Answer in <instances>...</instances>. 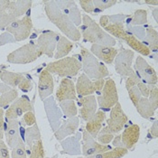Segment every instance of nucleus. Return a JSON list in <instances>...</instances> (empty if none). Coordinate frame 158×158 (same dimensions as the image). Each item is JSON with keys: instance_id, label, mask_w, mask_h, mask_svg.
<instances>
[{"instance_id": "36", "label": "nucleus", "mask_w": 158, "mask_h": 158, "mask_svg": "<svg viewBox=\"0 0 158 158\" xmlns=\"http://www.w3.org/2000/svg\"><path fill=\"white\" fill-rule=\"evenodd\" d=\"M59 103H60L59 107L61 109V112L65 115V117L70 118H73L77 116L78 109L74 100H64Z\"/></svg>"}, {"instance_id": "53", "label": "nucleus", "mask_w": 158, "mask_h": 158, "mask_svg": "<svg viewBox=\"0 0 158 158\" xmlns=\"http://www.w3.org/2000/svg\"><path fill=\"white\" fill-rule=\"evenodd\" d=\"M0 158H10L8 147L3 140H0Z\"/></svg>"}, {"instance_id": "30", "label": "nucleus", "mask_w": 158, "mask_h": 158, "mask_svg": "<svg viewBox=\"0 0 158 158\" xmlns=\"http://www.w3.org/2000/svg\"><path fill=\"white\" fill-rule=\"evenodd\" d=\"M143 44L146 43V45L149 48L150 51L156 52L158 48V35L157 31L154 29L153 26H148L146 29V36Z\"/></svg>"}, {"instance_id": "19", "label": "nucleus", "mask_w": 158, "mask_h": 158, "mask_svg": "<svg viewBox=\"0 0 158 158\" xmlns=\"http://www.w3.org/2000/svg\"><path fill=\"white\" fill-rule=\"evenodd\" d=\"M80 125V118L76 116L70 118L63 122L60 127L54 132V136L58 141H61L68 136H71L76 133Z\"/></svg>"}, {"instance_id": "1", "label": "nucleus", "mask_w": 158, "mask_h": 158, "mask_svg": "<svg viewBox=\"0 0 158 158\" xmlns=\"http://www.w3.org/2000/svg\"><path fill=\"white\" fill-rule=\"evenodd\" d=\"M44 11L49 20L61 30L65 37L73 42L81 40V35L80 29L73 24L68 15L57 6L55 0L44 1Z\"/></svg>"}, {"instance_id": "9", "label": "nucleus", "mask_w": 158, "mask_h": 158, "mask_svg": "<svg viewBox=\"0 0 158 158\" xmlns=\"http://www.w3.org/2000/svg\"><path fill=\"white\" fill-rule=\"evenodd\" d=\"M60 39V35L53 31H44L40 35L36 42V46L40 52L46 55L49 58L54 56V52L58 41Z\"/></svg>"}, {"instance_id": "3", "label": "nucleus", "mask_w": 158, "mask_h": 158, "mask_svg": "<svg viewBox=\"0 0 158 158\" xmlns=\"http://www.w3.org/2000/svg\"><path fill=\"white\" fill-rule=\"evenodd\" d=\"M81 68L83 73L90 80H98L104 79L109 76V70L105 64L100 62L99 60L83 46H81Z\"/></svg>"}, {"instance_id": "15", "label": "nucleus", "mask_w": 158, "mask_h": 158, "mask_svg": "<svg viewBox=\"0 0 158 158\" xmlns=\"http://www.w3.org/2000/svg\"><path fill=\"white\" fill-rule=\"evenodd\" d=\"M54 89V81L52 75L45 70H43L39 75L38 94L42 101L52 95Z\"/></svg>"}, {"instance_id": "58", "label": "nucleus", "mask_w": 158, "mask_h": 158, "mask_svg": "<svg viewBox=\"0 0 158 158\" xmlns=\"http://www.w3.org/2000/svg\"><path fill=\"white\" fill-rule=\"evenodd\" d=\"M10 4V0H0V13L6 11Z\"/></svg>"}, {"instance_id": "31", "label": "nucleus", "mask_w": 158, "mask_h": 158, "mask_svg": "<svg viewBox=\"0 0 158 158\" xmlns=\"http://www.w3.org/2000/svg\"><path fill=\"white\" fill-rule=\"evenodd\" d=\"M41 139V133H40V130H39V127H38V125L35 124L34 126L32 127H28L25 131H24V140H25V143L26 145L28 146V147L31 149L33 144L37 141V140H40Z\"/></svg>"}, {"instance_id": "46", "label": "nucleus", "mask_w": 158, "mask_h": 158, "mask_svg": "<svg viewBox=\"0 0 158 158\" xmlns=\"http://www.w3.org/2000/svg\"><path fill=\"white\" fill-rule=\"evenodd\" d=\"M127 91H128L129 98H130V99H131L133 105L135 106V105L138 102V100L142 98V95H141V93H140V91H139V89H138V88H137L136 86L131 88V89H130L129 90H127Z\"/></svg>"}, {"instance_id": "26", "label": "nucleus", "mask_w": 158, "mask_h": 158, "mask_svg": "<svg viewBox=\"0 0 158 158\" xmlns=\"http://www.w3.org/2000/svg\"><path fill=\"white\" fill-rule=\"evenodd\" d=\"M135 107L137 112L139 113V115L146 119L152 118L155 115L156 110H157V108L154 106V104L148 99V98L144 97H142L138 100V102L135 105Z\"/></svg>"}, {"instance_id": "27", "label": "nucleus", "mask_w": 158, "mask_h": 158, "mask_svg": "<svg viewBox=\"0 0 158 158\" xmlns=\"http://www.w3.org/2000/svg\"><path fill=\"white\" fill-rule=\"evenodd\" d=\"M123 41H125L127 43V44L128 46H130L132 51L134 50V51L137 52L138 53H140L143 56H149L151 54V51L149 50V48L146 46V44H143L142 42H140L139 40H137L134 35H132L128 32H127V35L124 38Z\"/></svg>"}, {"instance_id": "29", "label": "nucleus", "mask_w": 158, "mask_h": 158, "mask_svg": "<svg viewBox=\"0 0 158 158\" xmlns=\"http://www.w3.org/2000/svg\"><path fill=\"white\" fill-rule=\"evenodd\" d=\"M24 78V75H22L21 73H12L8 71H2L0 73V80L3 81V83L10 86L11 88L19 85Z\"/></svg>"}, {"instance_id": "47", "label": "nucleus", "mask_w": 158, "mask_h": 158, "mask_svg": "<svg viewBox=\"0 0 158 158\" xmlns=\"http://www.w3.org/2000/svg\"><path fill=\"white\" fill-rule=\"evenodd\" d=\"M128 17V15H126L124 14H117L109 15L110 24H124L126 19Z\"/></svg>"}, {"instance_id": "63", "label": "nucleus", "mask_w": 158, "mask_h": 158, "mask_svg": "<svg viewBox=\"0 0 158 158\" xmlns=\"http://www.w3.org/2000/svg\"><path fill=\"white\" fill-rule=\"evenodd\" d=\"M79 158H87V157H85V156H84V157H79Z\"/></svg>"}, {"instance_id": "48", "label": "nucleus", "mask_w": 158, "mask_h": 158, "mask_svg": "<svg viewBox=\"0 0 158 158\" xmlns=\"http://www.w3.org/2000/svg\"><path fill=\"white\" fill-rule=\"evenodd\" d=\"M17 87L24 93H27V92H29V91H31L33 89V83L31 82V81L29 79L24 78L23 81L19 83V85Z\"/></svg>"}, {"instance_id": "32", "label": "nucleus", "mask_w": 158, "mask_h": 158, "mask_svg": "<svg viewBox=\"0 0 158 158\" xmlns=\"http://www.w3.org/2000/svg\"><path fill=\"white\" fill-rule=\"evenodd\" d=\"M128 153V150L122 147H115L114 149H110L109 151H106L104 153H100L98 155L90 156L87 158H123L127 156Z\"/></svg>"}, {"instance_id": "61", "label": "nucleus", "mask_w": 158, "mask_h": 158, "mask_svg": "<svg viewBox=\"0 0 158 158\" xmlns=\"http://www.w3.org/2000/svg\"><path fill=\"white\" fill-rule=\"evenodd\" d=\"M144 3L147 4V5H151V6H156L158 5V1H147L146 0Z\"/></svg>"}, {"instance_id": "57", "label": "nucleus", "mask_w": 158, "mask_h": 158, "mask_svg": "<svg viewBox=\"0 0 158 158\" xmlns=\"http://www.w3.org/2000/svg\"><path fill=\"white\" fill-rule=\"evenodd\" d=\"M109 24H110L109 15H102V16L99 18V26H100L101 28H105Z\"/></svg>"}, {"instance_id": "14", "label": "nucleus", "mask_w": 158, "mask_h": 158, "mask_svg": "<svg viewBox=\"0 0 158 158\" xmlns=\"http://www.w3.org/2000/svg\"><path fill=\"white\" fill-rule=\"evenodd\" d=\"M81 137L83 139L81 154L85 157L90 156H94V155H98V154H100V153H104L106 151L110 150V146L99 144L86 131L85 129L83 130Z\"/></svg>"}, {"instance_id": "40", "label": "nucleus", "mask_w": 158, "mask_h": 158, "mask_svg": "<svg viewBox=\"0 0 158 158\" xmlns=\"http://www.w3.org/2000/svg\"><path fill=\"white\" fill-rule=\"evenodd\" d=\"M117 4L116 0H93V5L95 6V9H97L96 13L102 12L105 9H108L112 7Z\"/></svg>"}, {"instance_id": "2", "label": "nucleus", "mask_w": 158, "mask_h": 158, "mask_svg": "<svg viewBox=\"0 0 158 158\" xmlns=\"http://www.w3.org/2000/svg\"><path fill=\"white\" fill-rule=\"evenodd\" d=\"M80 32L84 40L92 44L109 47H114V45H116V39L110 35L88 15H82V23Z\"/></svg>"}, {"instance_id": "55", "label": "nucleus", "mask_w": 158, "mask_h": 158, "mask_svg": "<svg viewBox=\"0 0 158 158\" xmlns=\"http://www.w3.org/2000/svg\"><path fill=\"white\" fill-rule=\"evenodd\" d=\"M94 88H95V91L100 92L103 89V87L105 85V80L104 79H98L94 81Z\"/></svg>"}, {"instance_id": "42", "label": "nucleus", "mask_w": 158, "mask_h": 158, "mask_svg": "<svg viewBox=\"0 0 158 158\" xmlns=\"http://www.w3.org/2000/svg\"><path fill=\"white\" fill-rule=\"evenodd\" d=\"M127 27L129 28V31L132 35H134L137 40L140 42H143L145 36H146V29L143 26H131L129 24H127Z\"/></svg>"}, {"instance_id": "23", "label": "nucleus", "mask_w": 158, "mask_h": 158, "mask_svg": "<svg viewBox=\"0 0 158 158\" xmlns=\"http://www.w3.org/2000/svg\"><path fill=\"white\" fill-rule=\"evenodd\" d=\"M105 119H106L105 113L102 110H98L95 115L87 122L85 130L93 138H96L102 128L103 122L105 121Z\"/></svg>"}, {"instance_id": "6", "label": "nucleus", "mask_w": 158, "mask_h": 158, "mask_svg": "<svg viewBox=\"0 0 158 158\" xmlns=\"http://www.w3.org/2000/svg\"><path fill=\"white\" fill-rule=\"evenodd\" d=\"M128 121V118L124 112L121 105L118 102L110 111V118L107 121V127L100 130V134H118L123 129Z\"/></svg>"}, {"instance_id": "62", "label": "nucleus", "mask_w": 158, "mask_h": 158, "mask_svg": "<svg viewBox=\"0 0 158 158\" xmlns=\"http://www.w3.org/2000/svg\"><path fill=\"white\" fill-rule=\"evenodd\" d=\"M157 12H158V9L157 7H156L155 9H154V11H153V16H154V18H155V21L157 23Z\"/></svg>"}, {"instance_id": "5", "label": "nucleus", "mask_w": 158, "mask_h": 158, "mask_svg": "<svg viewBox=\"0 0 158 158\" xmlns=\"http://www.w3.org/2000/svg\"><path fill=\"white\" fill-rule=\"evenodd\" d=\"M42 55L36 44L31 42L10 52L6 57V61L14 64H27L36 61Z\"/></svg>"}, {"instance_id": "8", "label": "nucleus", "mask_w": 158, "mask_h": 158, "mask_svg": "<svg viewBox=\"0 0 158 158\" xmlns=\"http://www.w3.org/2000/svg\"><path fill=\"white\" fill-rule=\"evenodd\" d=\"M97 103L101 109L110 110L118 102V93L115 81L109 79L105 81V85L101 90V94L98 95Z\"/></svg>"}, {"instance_id": "54", "label": "nucleus", "mask_w": 158, "mask_h": 158, "mask_svg": "<svg viewBox=\"0 0 158 158\" xmlns=\"http://www.w3.org/2000/svg\"><path fill=\"white\" fill-rule=\"evenodd\" d=\"M5 112L4 110L0 108V140L3 139L5 135V122H4Z\"/></svg>"}, {"instance_id": "38", "label": "nucleus", "mask_w": 158, "mask_h": 158, "mask_svg": "<svg viewBox=\"0 0 158 158\" xmlns=\"http://www.w3.org/2000/svg\"><path fill=\"white\" fill-rule=\"evenodd\" d=\"M29 158H45V151L42 139L37 140L33 144L32 148L30 149Z\"/></svg>"}, {"instance_id": "25", "label": "nucleus", "mask_w": 158, "mask_h": 158, "mask_svg": "<svg viewBox=\"0 0 158 158\" xmlns=\"http://www.w3.org/2000/svg\"><path fill=\"white\" fill-rule=\"evenodd\" d=\"M75 89H76V93L83 97L93 95V93L95 92L93 81L89 78H88L84 73L80 75L77 83L75 85Z\"/></svg>"}, {"instance_id": "24", "label": "nucleus", "mask_w": 158, "mask_h": 158, "mask_svg": "<svg viewBox=\"0 0 158 158\" xmlns=\"http://www.w3.org/2000/svg\"><path fill=\"white\" fill-rule=\"evenodd\" d=\"M33 1L29 0H15V1H10L8 8L6 10L7 13H9L13 17H15L16 20L20 19L24 15L28 12L32 6Z\"/></svg>"}, {"instance_id": "33", "label": "nucleus", "mask_w": 158, "mask_h": 158, "mask_svg": "<svg viewBox=\"0 0 158 158\" xmlns=\"http://www.w3.org/2000/svg\"><path fill=\"white\" fill-rule=\"evenodd\" d=\"M104 30L111 36L116 37L119 40H124L127 32L126 31L124 24H109Z\"/></svg>"}, {"instance_id": "49", "label": "nucleus", "mask_w": 158, "mask_h": 158, "mask_svg": "<svg viewBox=\"0 0 158 158\" xmlns=\"http://www.w3.org/2000/svg\"><path fill=\"white\" fill-rule=\"evenodd\" d=\"M148 99L154 104V106L156 108H158V89L156 85H153L151 87Z\"/></svg>"}, {"instance_id": "10", "label": "nucleus", "mask_w": 158, "mask_h": 158, "mask_svg": "<svg viewBox=\"0 0 158 158\" xmlns=\"http://www.w3.org/2000/svg\"><path fill=\"white\" fill-rule=\"evenodd\" d=\"M134 57V51L130 49H124L119 53H118L114 60L115 70L117 73H118L123 78H127L134 73V70L132 68Z\"/></svg>"}, {"instance_id": "13", "label": "nucleus", "mask_w": 158, "mask_h": 158, "mask_svg": "<svg viewBox=\"0 0 158 158\" xmlns=\"http://www.w3.org/2000/svg\"><path fill=\"white\" fill-rule=\"evenodd\" d=\"M28 111H33V104L27 96L17 98L5 113L6 119H17Z\"/></svg>"}, {"instance_id": "17", "label": "nucleus", "mask_w": 158, "mask_h": 158, "mask_svg": "<svg viewBox=\"0 0 158 158\" xmlns=\"http://www.w3.org/2000/svg\"><path fill=\"white\" fill-rule=\"evenodd\" d=\"M56 98L59 102L64 100H75L76 89L74 82L69 78H63L56 90Z\"/></svg>"}, {"instance_id": "59", "label": "nucleus", "mask_w": 158, "mask_h": 158, "mask_svg": "<svg viewBox=\"0 0 158 158\" xmlns=\"http://www.w3.org/2000/svg\"><path fill=\"white\" fill-rule=\"evenodd\" d=\"M112 141H113V146H115V147H122L121 136H120V135H118V136H116L115 138H113Z\"/></svg>"}, {"instance_id": "22", "label": "nucleus", "mask_w": 158, "mask_h": 158, "mask_svg": "<svg viewBox=\"0 0 158 158\" xmlns=\"http://www.w3.org/2000/svg\"><path fill=\"white\" fill-rule=\"evenodd\" d=\"M79 103L81 106V116L83 120L88 122L97 112L98 103L96 97L94 95L86 96V97L82 98Z\"/></svg>"}, {"instance_id": "52", "label": "nucleus", "mask_w": 158, "mask_h": 158, "mask_svg": "<svg viewBox=\"0 0 158 158\" xmlns=\"http://www.w3.org/2000/svg\"><path fill=\"white\" fill-rule=\"evenodd\" d=\"M153 85H147L146 83H144V82H139L136 87L138 88V89H139V91H140V93H141V95H142V97L144 98H148L149 96V93H150V89H151V87Z\"/></svg>"}, {"instance_id": "37", "label": "nucleus", "mask_w": 158, "mask_h": 158, "mask_svg": "<svg viewBox=\"0 0 158 158\" xmlns=\"http://www.w3.org/2000/svg\"><path fill=\"white\" fill-rule=\"evenodd\" d=\"M130 21L131 26H141L143 24H146L147 23V11L145 9L135 10Z\"/></svg>"}, {"instance_id": "39", "label": "nucleus", "mask_w": 158, "mask_h": 158, "mask_svg": "<svg viewBox=\"0 0 158 158\" xmlns=\"http://www.w3.org/2000/svg\"><path fill=\"white\" fill-rule=\"evenodd\" d=\"M11 158H26L25 144L22 139L18 142V144L16 146L12 148Z\"/></svg>"}, {"instance_id": "34", "label": "nucleus", "mask_w": 158, "mask_h": 158, "mask_svg": "<svg viewBox=\"0 0 158 158\" xmlns=\"http://www.w3.org/2000/svg\"><path fill=\"white\" fill-rule=\"evenodd\" d=\"M18 98V91L15 88L4 92L0 96V108L6 109V107H9L13 102Z\"/></svg>"}, {"instance_id": "50", "label": "nucleus", "mask_w": 158, "mask_h": 158, "mask_svg": "<svg viewBox=\"0 0 158 158\" xmlns=\"http://www.w3.org/2000/svg\"><path fill=\"white\" fill-rule=\"evenodd\" d=\"M13 43H15V40L11 34L6 32L0 35V46H3L7 44H13Z\"/></svg>"}, {"instance_id": "11", "label": "nucleus", "mask_w": 158, "mask_h": 158, "mask_svg": "<svg viewBox=\"0 0 158 158\" xmlns=\"http://www.w3.org/2000/svg\"><path fill=\"white\" fill-rule=\"evenodd\" d=\"M43 102L51 129L52 130V132H55L61 125L62 112L60 107H58L57 105L55 98L52 95L45 98Z\"/></svg>"}, {"instance_id": "28", "label": "nucleus", "mask_w": 158, "mask_h": 158, "mask_svg": "<svg viewBox=\"0 0 158 158\" xmlns=\"http://www.w3.org/2000/svg\"><path fill=\"white\" fill-rule=\"evenodd\" d=\"M73 49V43L71 40L65 36H60L53 57L57 60L64 58L72 52Z\"/></svg>"}, {"instance_id": "60", "label": "nucleus", "mask_w": 158, "mask_h": 158, "mask_svg": "<svg viewBox=\"0 0 158 158\" xmlns=\"http://www.w3.org/2000/svg\"><path fill=\"white\" fill-rule=\"evenodd\" d=\"M11 89L12 88L10 86L6 85L5 83H0V93L1 94L4 93V92H6V91H7V90H9V89Z\"/></svg>"}, {"instance_id": "56", "label": "nucleus", "mask_w": 158, "mask_h": 158, "mask_svg": "<svg viewBox=\"0 0 158 158\" xmlns=\"http://www.w3.org/2000/svg\"><path fill=\"white\" fill-rule=\"evenodd\" d=\"M158 123L157 120H156V121L154 122V124L152 125V127H151V128H150V133L152 135V136L154 137V138H156L158 136V127H157Z\"/></svg>"}, {"instance_id": "44", "label": "nucleus", "mask_w": 158, "mask_h": 158, "mask_svg": "<svg viewBox=\"0 0 158 158\" xmlns=\"http://www.w3.org/2000/svg\"><path fill=\"white\" fill-rule=\"evenodd\" d=\"M80 5H81V8L88 14L96 13V9H95L92 0H81V1H80ZM95 15H97V14H95Z\"/></svg>"}, {"instance_id": "51", "label": "nucleus", "mask_w": 158, "mask_h": 158, "mask_svg": "<svg viewBox=\"0 0 158 158\" xmlns=\"http://www.w3.org/2000/svg\"><path fill=\"white\" fill-rule=\"evenodd\" d=\"M113 138H114V135L112 134H98L97 136L98 142L105 146H108V144H110L113 140Z\"/></svg>"}, {"instance_id": "41", "label": "nucleus", "mask_w": 158, "mask_h": 158, "mask_svg": "<svg viewBox=\"0 0 158 158\" xmlns=\"http://www.w3.org/2000/svg\"><path fill=\"white\" fill-rule=\"evenodd\" d=\"M15 21H16V19L13 17L9 13H7L6 11L1 12L0 13V30L6 29V27H8Z\"/></svg>"}, {"instance_id": "35", "label": "nucleus", "mask_w": 158, "mask_h": 158, "mask_svg": "<svg viewBox=\"0 0 158 158\" xmlns=\"http://www.w3.org/2000/svg\"><path fill=\"white\" fill-rule=\"evenodd\" d=\"M63 11V10H62ZM64 12L66 13L70 18V20L73 22V24L78 27V26H81V23H82V18H81V11L78 7V6L76 5L75 1H73L72 6L67 9L65 10Z\"/></svg>"}, {"instance_id": "43", "label": "nucleus", "mask_w": 158, "mask_h": 158, "mask_svg": "<svg viewBox=\"0 0 158 158\" xmlns=\"http://www.w3.org/2000/svg\"><path fill=\"white\" fill-rule=\"evenodd\" d=\"M142 81L140 80V78L138 77V75L135 73H132L129 77L127 78L126 80V89L127 90H129L131 88H133L135 86H136L139 82H141Z\"/></svg>"}, {"instance_id": "20", "label": "nucleus", "mask_w": 158, "mask_h": 158, "mask_svg": "<svg viewBox=\"0 0 158 158\" xmlns=\"http://www.w3.org/2000/svg\"><path fill=\"white\" fill-rule=\"evenodd\" d=\"M120 136H121L122 147L127 150L132 149L137 144L140 137L139 126L136 124H133L127 127L120 135Z\"/></svg>"}, {"instance_id": "7", "label": "nucleus", "mask_w": 158, "mask_h": 158, "mask_svg": "<svg viewBox=\"0 0 158 158\" xmlns=\"http://www.w3.org/2000/svg\"><path fill=\"white\" fill-rule=\"evenodd\" d=\"M33 30V21L30 15H26L6 27V32L11 34L15 42H22L31 35Z\"/></svg>"}, {"instance_id": "21", "label": "nucleus", "mask_w": 158, "mask_h": 158, "mask_svg": "<svg viewBox=\"0 0 158 158\" xmlns=\"http://www.w3.org/2000/svg\"><path fill=\"white\" fill-rule=\"evenodd\" d=\"M81 134L80 132L68 136L61 141V146L63 149V153L70 156H81Z\"/></svg>"}, {"instance_id": "45", "label": "nucleus", "mask_w": 158, "mask_h": 158, "mask_svg": "<svg viewBox=\"0 0 158 158\" xmlns=\"http://www.w3.org/2000/svg\"><path fill=\"white\" fill-rule=\"evenodd\" d=\"M24 124L27 127H32L35 124H36V118L33 111H28L23 116Z\"/></svg>"}, {"instance_id": "12", "label": "nucleus", "mask_w": 158, "mask_h": 158, "mask_svg": "<svg viewBox=\"0 0 158 158\" xmlns=\"http://www.w3.org/2000/svg\"><path fill=\"white\" fill-rule=\"evenodd\" d=\"M134 67L142 82L147 85H156L157 83V75L155 69L142 56L136 57Z\"/></svg>"}, {"instance_id": "4", "label": "nucleus", "mask_w": 158, "mask_h": 158, "mask_svg": "<svg viewBox=\"0 0 158 158\" xmlns=\"http://www.w3.org/2000/svg\"><path fill=\"white\" fill-rule=\"evenodd\" d=\"M45 71L61 78L74 77L81 70V62L75 57H64L46 65Z\"/></svg>"}, {"instance_id": "18", "label": "nucleus", "mask_w": 158, "mask_h": 158, "mask_svg": "<svg viewBox=\"0 0 158 158\" xmlns=\"http://www.w3.org/2000/svg\"><path fill=\"white\" fill-rule=\"evenodd\" d=\"M89 52L98 60H100L107 64H111L115 60L117 54L118 53V50L114 47H109L98 44H92Z\"/></svg>"}, {"instance_id": "16", "label": "nucleus", "mask_w": 158, "mask_h": 158, "mask_svg": "<svg viewBox=\"0 0 158 158\" xmlns=\"http://www.w3.org/2000/svg\"><path fill=\"white\" fill-rule=\"evenodd\" d=\"M20 122L17 119H6L5 126V136L7 146L14 148L22 139L20 136Z\"/></svg>"}]
</instances>
